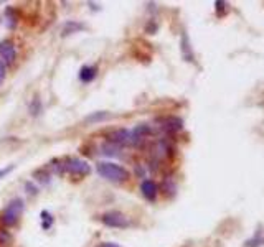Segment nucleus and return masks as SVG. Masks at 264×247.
<instances>
[{
	"instance_id": "obj_1",
	"label": "nucleus",
	"mask_w": 264,
	"mask_h": 247,
	"mask_svg": "<svg viewBox=\"0 0 264 247\" xmlns=\"http://www.w3.org/2000/svg\"><path fill=\"white\" fill-rule=\"evenodd\" d=\"M96 170L99 173V177L112 183H122L129 178V171L124 166L112 162H99Z\"/></svg>"
},
{
	"instance_id": "obj_2",
	"label": "nucleus",
	"mask_w": 264,
	"mask_h": 247,
	"mask_svg": "<svg viewBox=\"0 0 264 247\" xmlns=\"http://www.w3.org/2000/svg\"><path fill=\"white\" fill-rule=\"evenodd\" d=\"M25 209L23 199L22 198H13L12 201L4 208V211L0 213V221L4 226H13L18 223V219L22 218V213Z\"/></svg>"
},
{
	"instance_id": "obj_3",
	"label": "nucleus",
	"mask_w": 264,
	"mask_h": 247,
	"mask_svg": "<svg viewBox=\"0 0 264 247\" xmlns=\"http://www.w3.org/2000/svg\"><path fill=\"white\" fill-rule=\"evenodd\" d=\"M89 165L81 158H63L58 171H66L73 177H86L89 173Z\"/></svg>"
},
{
	"instance_id": "obj_4",
	"label": "nucleus",
	"mask_w": 264,
	"mask_h": 247,
	"mask_svg": "<svg viewBox=\"0 0 264 247\" xmlns=\"http://www.w3.org/2000/svg\"><path fill=\"white\" fill-rule=\"evenodd\" d=\"M101 221L104 226H108V228H114V229H124L129 226V221L127 218H125L122 213L119 211H108L104 213L101 216Z\"/></svg>"
},
{
	"instance_id": "obj_5",
	"label": "nucleus",
	"mask_w": 264,
	"mask_h": 247,
	"mask_svg": "<svg viewBox=\"0 0 264 247\" xmlns=\"http://www.w3.org/2000/svg\"><path fill=\"white\" fill-rule=\"evenodd\" d=\"M108 140H109V144H114V145L132 144V130H127V129L112 130L108 135Z\"/></svg>"
},
{
	"instance_id": "obj_6",
	"label": "nucleus",
	"mask_w": 264,
	"mask_h": 247,
	"mask_svg": "<svg viewBox=\"0 0 264 247\" xmlns=\"http://www.w3.org/2000/svg\"><path fill=\"white\" fill-rule=\"evenodd\" d=\"M0 56H2L4 63H13L17 58V50L10 40H4L0 42Z\"/></svg>"
},
{
	"instance_id": "obj_7",
	"label": "nucleus",
	"mask_w": 264,
	"mask_h": 247,
	"mask_svg": "<svg viewBox=\"0 0 264 247\" xmlns=\"http://www.w3.org/2000/svg\"><path fill=\"white\" fill-rule=\"evenodd\" d=\"M141 191L145 199H149V201H154V199L157 198V185L152 182V180H144V182L141 183Z\"/></svg>"
},
{
	"instance_id": "obj_8",
	"label": "nucleus",
	"mask_w": 264,
	"mask_h": 247,
	"mask_svg": "<svg viewBox=\"0 0 264 247\" xmlns=\"http://www.w3.org/2000/svg\"><path fill=\"white\" fill-rule=\"evenodd\" d=\"M86 28V25L81 23V22H73V20H70V22H66L63 25V28H61V35L63 37H68L71 35V33H78V31H81Z\"/></svg>"
},
{
	"instance_id": "obj_9",
	"label": "nucleus",
	"mask_w": 264,
	"mask_h": 247,
	"mask_svg": "<svg viewBox=\"0 0 264 247\" xmlns=\"http://www.w3.org/2000/svg\"><path fill=\"white\" fill-rule=\"evenodd\" d=\"M96 68L94 66H83L81 71H79V79H81L83 83H91L92 79L96 78Z\"/></svg>"
},
{
	"instance_id": "obj_10",
	"label": "nucleus",
	"mask_w": 264,
	"mask_h": 247,
	"mask_svg": "<svg viewBox=\"0 0 264 247\" xmlns=\"http://www.w3.org/2000/svg\"><path fill=\"white\" fill-rule=\"evenodd\" d=\"M182 55L187 61H193V51L190 50V42H188L187 33L182 35Z\"/></svg>"
},
{
	"instance_id": "obj_11",
	"label": "nucleus",
	"mask_w": 264,
	"mask_h": 247,
	"mask_svg": "<svg viewBox=\"0 0 264 247\" xmlns=\"http://www.w3.org/2000/svg\"><path fill=\"white\" fill-rule=\"evenodd\" d=\"M264 245V231H257L256 234L244 242V247H261Z\"/></svg>"
},
{
	"instance_id": "obj_12",
	"label": "nucleus",
	"mask_w": 264,
	"mask_h": 247,
	"mask_svg": "<svg viewBox=\"0 0 264 247\" xmlns=\"http://www.w3.org/2000/svg\"><path fill=\"white\" fill-rule=\"evenodd\" d=\"M5 17L9 18V20H7V25H9L10 28H15L17 22H18V17H17V12H15V9H13V7H7Z\"/></svg>"
},
{
	"instance_id": "obj_13",
	"label": "nucleus",
	"mask_w": 264,
	"mask_h": 247,
	"mask_svg": "<svg viewBox=\"0 0 264 247\" xmlns=\"http://www.w3.org/2000/svg\"><path fill=\"white\" fill-rule=\"evenodd\" d=\"M163 129L165 130H170V132L180 130L182 129V121H178V119H169V121H165Z\"/></svg>"
},
{
	"instance_id": "obj_14",
	"label": "nucleus",
	"mask_w": 264,
	"mask_h": 247,
	"mask_svg": "<svg viewBox=\"0 0 264 247\" xmlns=\"http://www.w3.org/2000/svg\"><path fill=\"white\" fill-rule=\"evenodd\" d=\"M40 112H42V102H40V99H33L31 104H30V114L31 116H40Z\"/></svg>"
},
{
	"instance_id": "obj_15",
	"label": "nucleus",
	"mask_w": 264,
	"mask_h": 247,
	"mask_svg": "<svg viewBox=\"0 0 264 247\" xmlns=\"http://www.w3.org/2000/svg\"><path fill=\"white\" fill-rule=\"evenodd\" d=\"M101 150H103L104 155H109V157L117 155V147H114V144H106Z\"/></svg>"
},
{
	"instance_id": "obj_16",
	"label": "nucleus",
	"mask_w": 264,
	"mask_h": 247,
	"mask_svg": "<svg viewBox=\"0 0 264 247\" xmlns=\"http://www.w3.org/2000/svg\"><path fill=\"white\" fill-rule=\"evenodd\" d=\"M108 117V112H96L89 117H86V122H92V121H103V119Z\"/></svg>"
},
{
	"instance_id": "obj_17",
	"label": "nucleus",
	"mask_w": 264,
	"mask_h": 247,
	"mask_svg": "<svg viewBox=\"0 0 264 247\" xmlns=\"http://www.w3.org/2000/svg\"><path fill=\"white\" fill-rule=\"evenodd\" d=\"M5 76H7V66L2 59H0V84L5 81Z\"/></svg>"
},
{
	"instance_id": "obj_18",
	"label": "nucleus",
	"mask_w": 264,
	"mask_h": 247,
	"mask_svg": "<svg viewBox=\"0 0 264 247\" xmlns=\"http://www.w3.org/2000/svg\"><path fill=\"white\" fill-rule=\"evenodd\" d=\"M9 242H10V236H9V232L0 231V244L5 245V244H9Z\"/></svg>"
},
{
	"instance_id": "obj_19",
	"label": "nucleus",
	"mask_w": 264,
	"mask_h": 247,
	"mask_svg": "<svg viewBox=\"0 0 264 247\" xmlns=\"http://www.w3.org/2000/svg\"><path fill=\"white\" fill-rule=\"evenodd\" d=\"M215 5H216V12H218V15H221V12H223V10H224V12L228 10V4H226V2H215Z\"/></svg>"
},
{
	"instance_id": "obj_20",
	"label": "nucleus",
	"mask_w": 264,
	"mask_h": 247,
	"mask_svg": "<svg viewBox=\"0 0 264 247\" xmlns=\"http://www.w3.org/2000/svg\"><path fill=\"white\" fill-rule=\"evenodd\" d=\"M13 168H15V166H13V165L7 166V168H2V170H0V178H4L5 175H9V173H10V171H12Z\"/></svg>"
},
{
	"instance_id": "obj_21",
	"label": "nucleus",
	"mask_w": 264,
	"mask_h": 247,
	"mask_svg": "<svg viewBox=\"0 0 264 247\" xmlns=\"http://www.w3.org/2000/svg\"><path fill=\"white\" fill-rule=\"evenodd\" d=\"M97 247H121V245L116 244V242H101Z\"/></svg>"
}]
</instances>
